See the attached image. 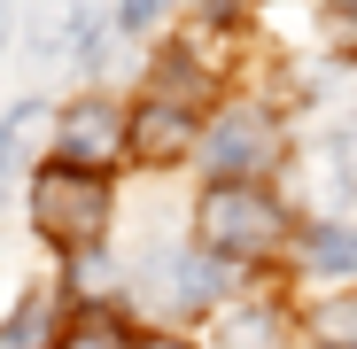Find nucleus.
Listing matches in <instances>:
<instances>
[{"label": "nucleus", "instance_id": "13", "mask_svg": "<svg viewBox=\"0 0 357 349\" xmlns=\"http://www.w3.org/2000/svg\"><path fill=\"white\" fill-rule=\"evenodd\" d=\"M225 349H272V318H264V311L233 318V326H225Z\"/></svg>", "mask_w": 357, "mask_h": 349}, {"label": "nucleus", "instance_id": "4", "mask_svg": "<svg viewBox=\"0 0 357 349\" xmlns=\"http://www.w3.org/2000/svg\"><path fill=\"white\" fill-rule=\"evenodd\" d=\"M140 287H148L155 311H210V303L225 295V264L187 256V249H163V256L140 272Z\"/></svg>", "mask_w": 357, "mask_h": 349}, {"label": "nucleus", "instance_id": "16", "mask_svg": "<svg viewBox=\"0 0 357 349\" xmlns=\"http://www.w3.org/2000/svg\"><path fill=\"white\" fill-rule=\"evenodd\" d=\"M132 349H187V341H171V334H163V341H132Z\"/></svg>", "mask_w": 357, "mask_h": 349}, {"label": "nucleus", "instance_id": "10", "mask_svg": "<svg viewBox=\"0 0 357 349\" xmlns=\"http://www.w3.org/2000/svg\"><path fill=\"white\" fill-rule=\"evenodd\" d=\"M0 349H54V303L47 295L16 303V318L0 326Z\"/></svg>", "mask_w": 357, "mask_h": 349}, {"label": "nucleus", "instance_id": "6", "mask_svg": "<svg viewBox=\"0 0 357 349\" xmlns=\"http://www.w3.org/2000/svg\"><path fill=\"white\" fill-rule=\"evenodd\" d=\"M187 140H195V109H187V101H171V93H148V101L125 116V148L148 155V163H171Z\"/></svg>", "mask_w": 357, "mask_h": 349}, {"label": "nucleus", "instance_id": "7", "mask_svg": "<svg viewBox=\"0 0 357 349\" xmlns=\"http://www.w3.org/2000/svg\"><path fill=\"white\" fill-rule=\"evenodd\" d=\"M86 0H39V24H31V47L47 54V63H63V54L86 47Z\"/></svg>", "mask_w": 357, "mask_h": 349}, {"label": "nucleus", "instance_id": "12", "mask_svg": "<svg viewBox=\"0 0 357 349\" xmlns=\"http://www.w3.org/2000/svg\"><path fill=\"white\" fill-rule=\"evenodd\" d=\"M54 349H132V334L116 326L109 311H86L78 326H63V334H54Z\"/></svg>", "mask_w": 357, "mask_h": 349}, {"label": "nucleus", "instance_id": "11", "mask_svg": "<svg viewBox=\"0 0 357 349\" xmlns=\"http://www.w3.org/2000/svg\"><path fill=\"white\" fill-rule=\"evenodd\" d=\"M311 341L319 349H357V295H334L311 311Z\"/></svg>", "mask_w": 357, "mask_h": 349}, {"label": "nucleus", "instance_id": "5", "mask_svg": "<svg viewBox=\"0 0 357 349\" xmlns=\"http://www.w3.org/2000/svg\"><path fill=\"white\" fill-rule=\"evenodd\" d=\"M272 155H280V132H272V116H257V109H233L225 125L210 132V171L225 187H249L257 171H272Z\"/></svg>", "mask_w": 357, "mask_h": 349}, {"label": "nucleus", "instance_id": "3", "mask_svg": "<svg viewBox=\"0 0 357 349\" xmlns=\"http://www.w3.org/2000/svg\"><path fill=\"white\" fill-rule=\"evenodd\" d=\"M116 155H125V116H116L109 101H78L54 116V163L70 171H109Z\"/></svg>", "mask_w": 357, "mask_h": 349}, {"label": "nucleus", "instance_id": "17", "mask_svg": "<svg viewBox=\"0 0 357 349\" xmlns=\"http://www.w3.org/2000/svg\"><path fill=\"white\" fill-rule=\"evenodd\" d=\"M0 47H8V0H0Z\"/></svg>", "mask_w": 357, "mask_h": 349}, {"label": "nucleus", "instance_id": "14", "mask_svg": "<svg viewBox=\"0 0 357 349\" xmlns=\"http://www.w3.org/2000/svg\"><path fill=\"white\" fill-rule=\"evenodd\" d=\"M334 31H342V39H357V0H334Z\"/></svg>", "mask_w": 357, "mask_h": 349}, {"label": "nucleus", "instance_id": "9", "mask_svg": "<svg viewBox=\"0 0 357 349\" xmlns=\"http://www.w3.org/2000/svg\"><path fill=\"white\" fill-rule=\"evenodd\" d=\"M39 132H54V116H47L39 101H24V109H8V116H0V179H8V171L39 148Z\"/></svg>", "mask_w": 357, "mask_h": 349}, {"label": "nucleus", "instance_id": "15", "mask_svg": "<svg viewBox=\"0 0 357 349\" xmlns=\"http://www.w3.org/2000/svg\"><path fill=\"white\" fill-rule=\"evenodd\" d=\"M155 8L163 0H125V24H155Z\"/></svg>", "mask_w": 357, "mask_h": 349}, {"label": "nucleus", "instance_id": "1", "mask_svg": "<svg viewBox=\"0 0 357 349\" xmlns=\"http://www.w3.org/2000/svg\"><path fill=\"white\" fill-rule=\"evenodd\" d=\"M31 225H39L63 256H86L101 233H109V187H101V171L47 163L39 187H31Z\"/></svg>", "mask_w": 357, "mask_h": 349}, {"label": "nucleus", "instance_id": "8", "mask_svg": "<svg viewBox=\"0 0 357 349\" xmlns=\"http://www.w3.org/2000/svg\"><path fill=\"white\" fill-rule=\"evenodd\" d=\"M303 272H319V279H349V272H357V233H349V225H319V233H303Z\"/></svg>", "mask_w": 357, "mask_h": 349}, {"label": "nucleus", "instance_id": "2", "mask_svg": "<svg viewBox=\"0 0 357 349\" xmlns=\"http://www.w3.org/2000/svg\"><path fill=\"white\" fill-rule=\"evenodd\" d=\"M195 225H202L210 256H225V264H233V256H241V264H249V256H272V249L287 241V210H280L264 187H225V179L202 194V217H195Z\"/></svg>", "mask_w": 357, "mask_h": 349}]
</instances>
